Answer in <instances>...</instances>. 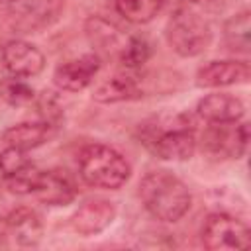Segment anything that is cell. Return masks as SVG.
<instances>
[{"mask_svg": "<svg viewBox=\"0 0 251 251\" xmlns=\"http://www.w3.org/2000/svg\"><path fill=\"white\" fill-rule=\"evenodd\" d=\"M116 218V204L106 198H90L82 202L73 216L69 218V226L75 233L90 237L104 231Z\"/></svg>", "mask_w": 251, "mask_h": 251, "instance_id": "8fae6325", "label": "cell"}, {"mask_svg": "<svg viewBox=\"0 0 251 251\" xmlns=\"http://www.w3.org/2000/svg\"><path fill=\"white\" fill-rule=\"evenodd\" d=\"M202 245L210 251H243L251 245V229L239 218L216 212L202 226Z\"/></svg>", "mask_w": 251, "mask_h": 251, "instance_id": "8992f818", "label": "cell"}, {"mask_svg": "<svg viewBox=\"0 0 251 251\" xmlns=\"http://www.w3.org/2000/svg\"><path fill=\"white\" fill-rule=\"evenodd\" d=\"M0 2H8V0H0Z\"/></svg>", "mask_w": 251, "mask_h": 251, "instance_id": "603a6c76", "label": "cell"}, {"mask_svg": "<svg viewBox=\"0 0 251 251\" xmlns=\"http://www.w3.org/2000/svg\"><path fill=\"white\" fill-rule=\"evenodd\" d=\"M4 235L20 247H35L43 237V222L39 214L27 206L14 208L4 218Z\"/></svg>", "mask_w": 251, "mask_h": 251, "instance_id": "9a60e30c", "label": "cell"}, {"mask_svg": "<svg viewBox=\"0 0 251 251\" xmlns=\"http://www.w3.org/2000/svg\"><path fill=\"white\" fill-rule=\"evenodd\" d=\"M196 86L200 88H224L233 84H247L251 78V67L245 59H222L208 61L196 71Z\"/></svg>", "mask_w": 251, "mask_h": 251, "instance_id": "ba28073f", "label": "cell"}, {"mask_svg": "<svg viewBox=\"0 0 251 251\" xmlns=\"http://www.w3.org/2000/svg\"><path fill=\"white\" fill-rule=\"evenodd\" d=\"M0 96L10 104V106H25L35 98V92L31 84L25 82V78H6L0 82Z\"/></svg>", "mask_w": 251, "mask_h": 251, "instance_id": "44dd1931", "label": "cell"}, {"mask_svg": "<svg viewBox=\"0 0 251 251\" xmlns=\"http://www.w3.org/2000/svg\"><path fill=\"white\" fill-rule=\"evenodd\" d=\"M151 43L143 35H129L118 55V61L126 71H139L151 59Z\"/></svg>", "mask_w": 251, "mask_h": 251, "instance_id": "ffe728a7", "label": "cell"}, {"mask_svg": "<svg viewBox=\"0 0 251 251\" xmlns=\"http://www.w3.org/2000/svg\"><path fill=\"white\" fill-rule=\"evenodd\" d=\"M2 63L12 76L31 78L45 69V55L25 39H12L2 47Z\"/></svg>", "mask_w": 251, "mask_h": 251, "instance_id": "30bf717a", "label": "cell"}, {"mask_svg": "<svg viewBox=\"0 0 251 251\" xmlns=\"http://www.w3.org/2000/svg\"><path fill=\"white\" fill-rule=\"evenodd\" d=\"M141 139L145 147L163 161H186L198 145L196 127L188 114L147 122L141 129Z\"/></svg>", "mask_w": 251, "mask_h": 251, "instance_id": "7a4b0ae2", "label": "cell"}, {"mask_svg": "<svg viewBox=\"0 0 251 251\" xmlns=\"http://www.w3.org/2000/svg\"><path fill=\"white\" fill-rule=\"evenodd\" d=\"M147 78L137 75V71H126L118 73L104 82H100L94 88L92 98L100 104H116V102H127V100H137L143 98L147 88Z\"/></svg>", "mask_w": 251, "mask_h": 251, "instance_id": "7c38bea8", "label": "cell"}, {"mask_svg": "<svg viewBox=\"0 0 251 251\" xmlns=\"http://www.w3.org/2000/svg\"><path fill=\"white\" fill-rule=\"evenodd\" d=\"M196 116L208 124H235L245 116V104L229 92H212L198 100Z\"/></svg>", "mask_w": 251, "mask_h": 251, "instance_id": "5bb4252c", "label": "cell"}, {"mask_svg": "<svg viewBox=\"0 0 251 251\" xmlns=\"http://www.w3.org/2000/svg\"><path fill=\"white\" fill-rule=\"evenodd\" d=\"M139 198L143 208L161 222H178L192 204L188 186L171 171H149L139 180Z\"/></svg>", "mask_w": 251, "mask_h": 251, "instance_id": "6da1fadb", "label": "cell"}, {"mask_svg": "<svg viewBox=\"0 0 251 251\" xmlns=\"http://www.w3.org/2000/svg\"><path fill=\"white\" fill-rule=\"evenodd\" d=\"M33 196L49 206H67L76 198V184L67 171H39Z\"/></svg>", "mask_w": 251, "mask_h": 251, "instance_id": "4fadbf2b", "label": "cell"}, {"mask_svg": "<svg viewBox=\"0 0 251 251\" xmlns=\"http://www.w3.org/2000/svg\"><path fill=\"white\" fill-rule=\"evenodd\" d=\"M165 0H114L116 12L131 24H149L163 8Z\"/></svg>", "mask_w": 251, "mask_h": 251, "instance_id": "d6986e66", "label": "cell"}, {"mask_svg": "<svg viewBox=\"0 0 251 251\" xmlns=\"http://www.w3.org/2000/svg\"><path fill=\"white\" fill-rule=\"evenodd\" d=\"M57 131V126L45 120H37V122H20L10 126L4 133H2V141L10 147H18L22 151H29L35 147H41L43 143H47Z\"/></svg>", "mask_w": 251, "mask_h": 251, "instance_id": "e0dca14e", "label": "cell"}, {"mask_svg": "<svg viewBox=\"0 0 251 251\" xmlns=\"http://www.w3.org/2000/svg\"><path fill=\"white\" fill-rule=\"evenodd\" d=\"M165 37L169 47L180 57H196L212 43L210 22L188 2L176 6L167 22Z\"/></svg>", "mask_w": 251, "mask_h": 251, "instance_id": "277c9868", "label": "cell"}, {"mask_svg": "<svg viewBox=\"0 0 251 251\" xmlns=\"http://www.w3.org/2000/svg\"><path fill=\"white\" fill-rule=\"evenodd\" d=\"M249 33H251L249 10H241V12L233 14L224 24V41H226V47L233 53H241V55L249 53V49H251Z\"/></svg>", "mask_w": 251, "mask_h": 251, "instance_id": "ac0fdd59", "label": "cell"}, {"mask_svg": "<svg viewBox=\"0 0 251 251\" xmlns=\"http://www.w3.org/2000/svg\"><path fill=\"white\" fill-rule=\"evenodd\" d=\"M84 33L90 41V45L94 47V53L102 59V55L106 57H118L126 39L122 35V29L112 24L110 20L102 18V16H90L84 22Z\"/></svg>", "mask_w": 251, "mask_h": 251, "instance_id": "2e32d148", "label": "cell"}, {"mask_svg": "<svg viewBox=\"0 0 251 251\" xmlns=\"http://www.w3.org/2000/svg\"><path fill=\"white\" fill-rule=\"evenodd\" d=\"M31 165L33 163L25 155V151H22L18 147L6 145V149L0 151V175H2V178H12V176L27 171Z\"/></svg>", "mask_w": 251, "mask_h": 251, "instance_id": "7402d4cb", "label": "cell"}, {"mask_svg": "<svg viewBox=\"0 0 251 251\" xmlns=\"http://www.w3.org/2000/svg\"><path fill=\"white\" fill-rule=\"evenodd\" d=\"M102 67V59L96 53H86L57 65L53 73V82L59 90L65 92H80L92 84L94 76Z\"/></svg>", "mask_w": 251, "mask_h": 251, "instance_id": "52a82bcc", "label": "cell"}, {"mask_svg": "<svg viewBox=\"0 0 251 251\" xmlns=\"http://www.w3.org/2000/svg\"><path fill=\"white\" fill-rule=\"evenodd\" d=\"M78 175L86 184L94 188L118 190L129 180L131 165L114 147L104 143H90L78 155Z\"/></svg>", "mask_w": 251, "mask_h": 251, "instance_id": "3957f363", "label": "cell"}, {"mask_svg": "<svg viewBox=\"0 0 251 251\" xmlns=\"http://www.w3.org/2000/svg\"><path fill=\"white\" fill-rule=\"evenodd\" d=\"M65 0H8V22L18 33H37L57 24Z\"/></svg>", "mask_w": 251, "mask_h": 251, "instance_id": "5b68a950", "label": "cell"}, {"mask_svg": "<svg viewBox=\"0 0 251 251\" xmlns=\"http://www.w3.org/2000/svg\"><path fill=\"white\" fill-rule=\"evenodd\" d=\"M249 141V126L247 124H212V127L204 133V149L212 155H220L226 159H239Z\"/></svg>", "mask_w": 251, "mask_h": 251, "instance_id": "9c48e42d", "label": "cell"}]
</instances>
